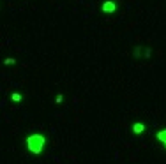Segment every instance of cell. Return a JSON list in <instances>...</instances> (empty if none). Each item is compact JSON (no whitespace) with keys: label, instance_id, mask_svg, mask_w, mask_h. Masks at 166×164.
<instances>
[{"label":"cell","instance_id":"cell-7","mask_svg":"<svg viewBox=\"0 0 166 164\" xmlns=\"http://www.w3.org/2000/svg\"><path fill=\"white\" fill-rule=\"evenodd\" d=\"M62 101H64V95H62V94H58V95H57V99H55V102H57V104H62Z\"/></svg>","mask_w":166,"mask_h":164},{"label":"cell","instance_id":"cell-5","mask_svg":"<svg viewBox=\"0 0 166 164\" xmlns=\"http://www.w3.org/2000/svg\"><path fill=\"white\" fill-rule=\"evenodd\" d=\"M21 94H18V92H13L11 94V101H14V102H21Z\"/></svg>","mask_w":166,"mask_h":164},{"label":"cell","instance_id":"cell-1","mask_svg":"<svg viewBox=\"0 0 166 164\" xmlns=\"http://www.w3.org/2000/svg\"><path fill=\"white\" fill-rule=\"evenodd\" d=\"M27 148L32 152V154H41L42 152V148H44V136L42 134H32V136H28L27 138Z\"/></svg>","mask_w":166,"mask_h":164},{"label":"cell","instance_id":"cell-8","mask_svg":"<svg viewBox=\"0 0 166 164\" xmlns=\"http://www.w3.org/2000/svg\"><path fill=\"white\" fill-rule=\"evenodd\" d=\"M140 51H141V48L136 46V48H134V56H140Z\"/></svg>","mask_w":166,"mask_h":164},{"label":"cell","instance_id":"cell-9","mask_svg":"<svg viewBox=\"0 0 166 164\" xmlns=\"http://www.w3.org/2000/svg\"><path fill=\"white\" fill-rule=\"evenodd\" d=\"M150 53H152V51H150V48H147V50H145V56L148 58V56H150Z\"/></svg>","mask_w":166,"mask_h":164},{"label":"cell","instance_id":"cell-4","mask_svg":"<svg viewBox=\"0 0 166 164\" xmlns=\"http://www.w3.org/2000/svg\"><path fill=\"white\" fill-rule=\"evenodd\" d=\"M157 140L166 146V129H163V131H159V132H157Z\"/></svg>","mask_w":166,"mask_h":164},{"label":"cell","instance_id":"cell-6","mask_svg":"<svg viewBox=\"0 0 166 164\" xmlns=\"http://www.w3.org/2000/svg\"><path fill=\"white\" fill-rule=\"evenodd\" d=\"M4 64H5V65H11V64H16V60L9 56V58H5V60H4Z\"/></svg>","mask_w":166,"mask_h":164},{"label":"cell","instance_id":"cell-2","mask_svg":"<svg viewBox=\"0 0 166 164\" xmlns=\"http://www.w3.org/2000/svg\"><path fill=\"white\" fill-rule=\"evenodd\" d=\"M103 13H106V14H111V13H115L117 11V4L113 2V0H106L104 4H103Z\"/></svg>","mask_w":166,"mask_h":164},{"label":"cell","instance_id":"cell-3","mask_svg":"<svg viewBox=\"0 0 166 164\" xmlns=\"http://www.w3.org/2000/svg\"><path fill=\"white\" fill-rule=\"evenodd\" d=\"M143 131H145V125L140 124V122H136V124L133 125V132H134V134H141Z\"/></svg>","mask_w":166,"mask_h":164}]
</instances>
